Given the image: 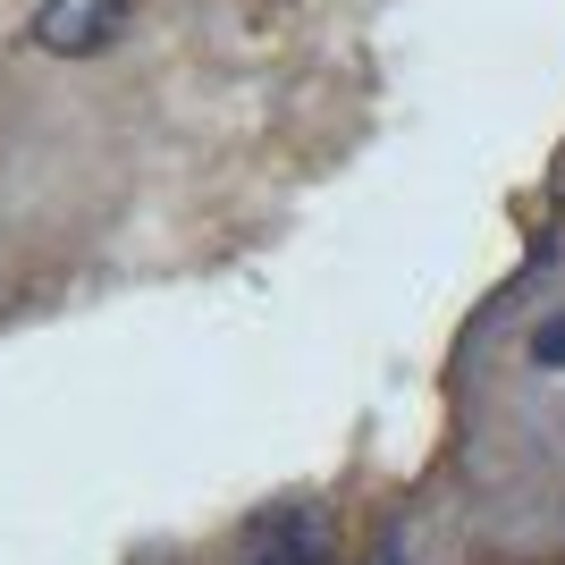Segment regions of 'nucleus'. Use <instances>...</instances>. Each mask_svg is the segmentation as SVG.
Instances as JSON below:
<instances>
[{
  "instance_id": "nucleus-2",
  "label": "nucleus",
  "mask_w": 565,
  "mask_h": 565,
  "mask_svg": "<svg viewBox=\"0 0 565 565\" xmlns=\"http://www.w3.org/2000/svg\"><path fill=\"white\" fill-rule=\"evenodd\" d=\"M118 25H127V0H43L34 9V43L51 60H94V51H110Z\"/></svg>"
},
{
  "instance_id": "nucleus-3",
  "label": "nucleus",
  "mask_w": 565,
  "mask_h": 565,
  "mask_svg": "<svg viewBox=\"0 0 565 565\" xmlns=\"http://www.w3.org/2000/svg\"><path fill=\"white\" fill-rule=\"evenodd\" d=\"M532 363H541V372H565V312H548L541 330H532Z\"/></svg>"
},
{
  "instance_id": "nucleus-4",
  "label": "nucleus",
  "mask_w": 565,
  "mask_h": 565,
  "mask_svg": "<svg viewBox=\"0 0 565 565\" xmlns=\"http://www.w3.org/2000/svg\"><path fill=\"white\" fill-rule=\"evenodd\" d=\"M363 565H423V557H414V548H405V541H380V548H372V557H363Z\"/></svg>"
},
{
  "instance_id": "nucleus-1",
  "label": "nucleus",
  "mask_w": 565,
  "mask_h": 565,
  "mask_svg": "<svg viewBox=\"0 0 565 565\" xmlns=\"http://www.w3.org/2000/svg\"><path fill=\"white\" fill-rule=\"evenodd\" d=\"M236 565H338V541H330V515H312V507H279V515H262L236 548Z\"/></svg>"
}]
</instances>
